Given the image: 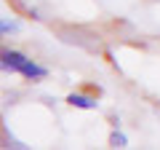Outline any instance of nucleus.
<instances>
[{
  "mask_svg": "<svg viewBox=\"0 0 160 150\" xmlns=\"http://www.w3.org/2000/svg\"><path fill=\"white\" fill-rule=\"evenodd\" d=\"M0 70L6 72H16L27 81H46L48 78V67L38 64L32 56L16 51V48H0Z\"/></svg>",
  "mask_w": 160,
  "mask_h": 150,
  "instance_id": "f257e3e1",
  "label": "nucleus"
},
{
  "mask_svg": "<svg viewBox=\"0 0 160 150\" xmlns=\"http://www.w3.org/2000/svg\"><path fill=\"white\" fill-rule=\"evenodd\" d=\"M0 38H3V35H0Z\"/></svg>",
  "mask_w": 160,
  "mask_h": 150,
  "instance_id": "0eeeda50",
  "label": "nucleus"
},
{
  "mask_svg": "<svg viewBox=\"0 0 160 150\" xmlns=\"http://www.w3.org/2000/svg\"><path fill=\"white\" fill-rule=\"evenodd\" d=\"M67 102L72 104V107H80V110H96L99 107L96 97H91V94H80V91H72L67 97Z\"/></svg>",
  "mask_w": 160,
  "mask_h": 150,
  "instance_id": "7ed1b4c3",
  "label": "nucleus"
},
{
  "mask_svg": "<svg viewBox=\"0 0 160 150\" xmlns=\"http://www.w3.org/2000/svg\"><path fill=\"white\" fill-rule=\"evenodd\" d=\"M0 147H16V150H24V147H29V145H24L22 139H16L6 126H3V121H0Z\"/></svg>",
  "mask_w": 160,
  "mask_h": 150,
  "instance_id": "20e7f679",
  "label": "nucleus"
},
{
  "mask_svg": "<svg viewBox=\"0 0 160 150\" xmlns=\"http://www.w3.org/2000/svg\"><path fill=\"white\" fill-rule=\"evenodd\" d=\"M59 35H62L64 43H72V46H80V48H88V51H99V40L93 38L91 32H86V29H59Z\"/></svg>",
  "mask_w": 160,
  "mask_h": 150,
  "instance_id": "f03ea898",
  "label": "nucleus"
},
{
  "mask_svg": "<svg viewBox=\"0 0 160 150\" xmlns=\"http://www.w3.org/2000/svg\"><path fill=\"white\" fill-rule=\"evenodd\" d=\"M8 32H19V22H13V19H0V35H8Z\"/></svg>",
  "mask_w": 160,
  "mask_h": 150,
  "instance_id": "423d86ee",
  "label": "nucleus"
},
{
  "mask_svg": "<svg viewBox=\"0 0 160 150\" xmlns=\"http://www.w3.org/2000/svg\"><path fill=\"white\" fill-rule=\"evenodd\" d=\"M109 145L112 147H128V137L120 129H112V134H109Z\"/></svg>",
  "mask_w": 160,
  "mask_h": 150,
  "instance_id": "39448f33",
  "label": "nucleus"
}]
</instances>
